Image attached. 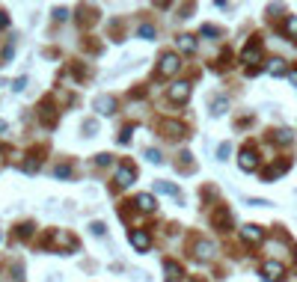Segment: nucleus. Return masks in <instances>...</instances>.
Wrapping results in <instances>:
<instances>
[{
  "label": "nucleus",
  "instance_id": "nucleus-23",
  "mask_svg": "<svg viewBox=\"0 0 297 282\" xmlns=\"http://www.w3.org/2000/svg\"><path fill=\"white\" fill-rule=\"evenodd\" d=\"M146 158H149V161H152V164H161V161H164V158H161V152H158V149H149V152H146Z\"/></svg>",
  "mask_w": 297,
  "mask_h": 282
},
{
  "label": "nucleus",
  "instance_id": "nucleus-3",
  "mask_svg": "<svg viewBox=\"0 0 297 282\" xmlns=\"http://www.w3.org/2000/svg\"><path fill=\"white\" fill-rule=\"evenodd\" d=\"M238 167H241L244 172H253V169L259 167V158H256V149L244 146V149H241V158H238Z\"/></svg>",
  "mask_w": 297,
  "mask_h": 282
},
{
  "label": "nucleus",
  "instance_id": "nucleus-5",
  "mask_svg": "<svg viewBox=\"0 0 297 282\" xmlns=\"http://www.w3.org/2000/svg\"><path fill=\"white\" fill-rule=\"evenodd\" d=\"M134 178H137V169H134V167H128V164L119 167V172H116V184H119V187H128Z\"/></svg>",
  "mask_w": 297,
  "mask_h": 282
},
{
  "label": "nucleus",
  "instance_id": "nucleus-22",
  "mask_svg": "<svg viewBox=\"0 0 297 282\" xmlns=\"http://www.w3.org/2000/svg\"><path fill=\"white\" fill-rule=\"evenodd\" d=\"M277 143H292V131H277Z\"/></svg>",
  "mask_w": 297,
  "mask_h": 282
},
{
  "label": "nucleus",
  "instance_id": "nucleus-13",
  "mask_svg": "<svg viewBox=\"0 0 297 282\" xmlns=\"http://www.w3.org/2000/svg\"><path fill=\"white\" fill-rule=\"evenodd\" d=\"M164 271H167V280H170V282L181 280V268H178L176 262H167V265H164Z\"/></svg>",
  "mask_w": 297,
  "mask_h": 282
},
{
  "label": "nucleus",
  "instance_id": "nucleus-25",
  "mask_svg": "<svg viewBox=\"0 0 297 282\" xmlns=\"http://www.w3.org/2000/svg\"><path fill=\"white\" fill-rule=\"evenodd\" d=\"M223 110H226V101H223V98H217V101H214V110H211V113H214V116H220Z\"/></svg>",
  "mask_w": 297,
  "mask_h": 282
},
{
  "label": "nucleus",
  "instance_id": "nucleus-26",
  "mask_svg": "<svg viewBox=\"0 0 297 282\" xmlns=\"http://www.w3.org/2000/svg\"><path fill=\"white\" fill-rule=\"evenodd\" d=\"M247 205H256V208H265V205H271V202H268V199H250Z\"/></svg>",
  "mask_w": 297,
  "mask_h": 282
},
{
  "label": "nucleus",
  "instance_id": "nucleus-16",
  "mask_svg": "<svg viewBox=\"0 0 297 282\" xmlns=\"http://www.w3.org/2000/svg\"><path fill=\"white\" fill-rule=\"evenodd\" d=\"M286 36H289V39H297V15H289V18H286Z\"/></svg>",
  "mask_w": 297,
  "mask_h": 282
},
{
  "label": "nucleus",
  "instance_id": "nucleus-12",
  "mask_svg": "<svg viewBox=\"0 0 297 282\" xmlns=\"http://www.w3.org/2000/svg\"><path fill=\"white\" fill-rule=\"evenodd\" d=\"M196 256H199V259H211V256H214V244L199 241V244H196Z\"/></svg>",
  "mask_w": 297,
  "mask_h": 282
},
{
  "label": "nucleus",
  "instance_id": "nucleus-1",
  "mask_svg": "<svg viewBox=\"0 0 297 282\" xmlns=\"http://www.w3.org/2000/svg\"><path fill=\"white\" fill-rule=\"evenodd\" d=\"M178 65H181L178 54H164V56H161V65H158V77H170V74H176Z\"/></svg>",
  "mask_w": 297,
  "mask_h": 282
},
{
  "label": "nucleus",
  "instance_id": "nucleus-4",
  "mask_svg": "<svg viewBox=\"0 0 297 282\" xmlns=\"http://www.w3.org/2000/svg\"><path fill=\"white\" fill-rule=\"evenodd\" d=\"M241 59H244L247 65H253V62H259V59H262V45H259V42H253V45H247V48H244V54H241Z\"/></svg>",
  "mask_w": 297,
  "mask_h": 282
},
{
  "label": "nucleus",
  "instance_id": "nucleus-30",
  "mask_svg": "<svg viewBox=\"0 0 297 282\" xmlns=\"http://www.w3.org/2000/svg\"><path fill=\"white\" fill-rule=\"evenodd\" d=\"M289 80H292V83L297 86V71H289Z\"/></svg>",
  "mask_w": 297,
  "mask_h": 282
},
{
  "label": "nucleus",
  "instance_id": "nucleus-8",
  "mask_svg": "<svg viewBox=\"0 0 297 282\" xmlns=\"http://www.w3.org/2000/svg\"><path fill=\"white\" fill-rule=\"evenodd\" d=\"M241 238H244L247 244H259V241L265 238V232H262L259 226H244V229H241Z\"/></svg>",
  "mask_w": 297,
  "mask_h": 282
},
{
  "label": "nucleus",
  "instance_id": "nucleus-31",
  "mask_svg": "<svg viewBox=\"0 0 297 282\" xmlns=\"http://www.w3.org/2000/svg\"><path fill=\"white\" fill-rule=\"evenodd\" d=\"M6 24H9V18H6V15L0 12V27H6Z\"/></svg>",
  "mask_w": 297,
  "mask_h": 282
},
{
  "label": "nucleus",
  "instance_id": "nucleus-28",
  "mask_svg": "<svg viewBox=\"0 0 297 282\" xmlns=\"http://www.w3.org/2000/svg\"><path fill=\"white\" fill-rule=\"evenodd\" d=\"M95 164H98V167H104V164H110V155H98V158H95Z\"/></svg>",
  "mask_w": 297,
  "mask_h": 282
},
{
  "label": "nucleus",
  "instance_id": "nucleus-10",
  "mask_svg": "<svg viewBox=\"0 0 297 282\" xmlns=\"http://www.w3.org/2000/svg\"><path fill=\"white\" fill-rule=\"evenodd\" d=\"M176 42H178V48H181L184 54H193V51H196V39H193V36H187V33H184V36H178Z\"/></svg>",
  "mask_w": 297,
  "mask_h": 282
},
{
  "label": "nucleus",
  "instance_id": "nucleus-18",
  "mask_svg": "<svg viewBox=\"0 0 297 282\" xmlns=\"http://www.w3.org/2000/svg\"><path fill=\"white\" fill-rule=\"evenodd\" d=\"M155 190H158V193H170V196H178V187H176V184H167V181H158V184H155Z\"/></svg>",
  "mask_w": 297,
  "mask_h": 282
},
{
  "label": "nucleus",
  "instance_id": "nucleus-24",
  "mask_svg": "<svg viewBox=\"0 0 297 282\" xmlns=\"http://www.w3.org/2000/svg\"><path fill=\"white\" fill-rule=\"evenodd\" d=\"M68 175H71V167H68V164L57 167V178H68Z\"/></svg>",
  "mask_w": 297,
  "mask_h": 282
},
{
  "label": "nucleus",
  "instance_id": "nucleus-27",
  "mask_svg": "<svg viewBox=\"0 0 297 282\" xmlns=\"http://www.w3.org/2000/svg\"><path fill=\"white\" fill-rule=\"evenodd\" d=\"M128 140H131V128H125V131L119 134V143H128Z\"/></svg>",
  "mask_w": 297,
  "mask_h": 282
},
{
  "label": "nucleus",
  "instance_id": "nucleus-21",
  "mask_svg": "<svg viewBox=\"0 0 297 282\" xmlns=\"http://www.w3.org/2000/svg\"><path fill=\"white\" fill-rule=\"evenodd\" d=\"M140 36H143V39H155V27L143 24V27H140Z\"/></svg>",
  "mask_w": 297,
  "mask_h": 282
},
{
  "label": "nucleus",
  "instance_id": "nucleus-29",
  "mask_svg": "<svg viewBox=\"0 0 297 282\" xmlns=\"http://www.w3.org/2000/svg\"><path fill=\"white\" fill-rule=\"evenodd\" d=\"M92 235H104V226H101V223H92Z\"/></svg>",
  "mask_w": 297,
  "mask_h": 282
},
{
  "label": "nucleus",
  "instance_id": "nucleus-6",
  "mask_svg": "<svg viewBox=\"0 0 297 282\" xmlns=\"http://www.w3.org/2000/svg\"><path fill=\"white\" fill-rule=\"evenodd\" d=\"M92 107H95V110H98V113H104V116H110V113H113V110H116V101H113V98H110V95H98V98H95V104H92Z\"/></svg>",
  "mask_w": 297,
  "mask_h": 282
},
{
  "label": "nucleus",
  "instance_id": "nucleus-9",
  "mask_svg": "<svg viewBox=\"0 0 297 282\" xmlns=\"http://www.w3.org/2000/svg\"><path fill=\"white\" fill-rule=\"evenodd\" d=\"M137 208H140V211H155V208H158V202H155V196L140 193V196H137Z\"/></svg>",
  "mask_w": 297,
  "mask_h": 282
},
{
  "label": "nucleus",
  "instance_id": "nucleus-11",
  "mask_svg": "<svg viewBox=\"0 0 297 282\" xmlns=\"http://www.w3.org/2000/svg\"><path fill=\"white\" fill-rule=\"evenodd\" d=\"M265 277H274V280H283V265L280 262H265Z\"/></svg>",
  "mask_w": 297,
  "mask_h": 282
},
{
  "label": "nucleus",
  "instance_id": "nucleus-17",
  "mask_svg": "<svg viewBox=\"0 0 297 282\" xmlns=\"http://www.w3.org/2000/svg\"><path fill=\"white\" fill-rule=\"evenodd\" d=\"M289 169V164H280V167H271V169H265V181H271V178H277V175H283Z\"/></svg>",
  "mask_w": 297,
  "mask_h": 282
},
{
  "label": "nucleus",
  "instance_id": "nucleus-19",
  "mask_svg": "<svg viewBox=\"0 0 297 282\" xmlns=\"http://www.w3.org/2000/svg\"><path fill=\"white\" fill-rule=\"evenodd\" d=\"M199 33H202V36H211V39H217V36H220V27H214V24H205Z\"/></svg>",
  "mask_w": 297,
  "mask_h": 282
},
{
  "label": "nucleus",
  "instance_id": "nucleus-2",
  "mask_svg": "<svg viewBox=\"0 0 297 282\" xmlns=\"http://www.w3.org/2000/svg\"><path fill=\"white\" fill-rule=\"evenodd\" d=\"M128 241L134 244V250H137V253H149V247H152V238H149V232H143V229L128 232Z\"/></svg>",
  "mask_w": 297,
  "mask_h": 282
},
{
  "label": "nucleus",
  "instance_id": "nucleus-20",
  "mask_svg": "<svg viewBox=\"0 0 297 282\" xmlns=\"http://www.w3.org/2000/svg\"><path fill=\"white\" fill-rule=\"evenodd\" d=\"M229 152H232V146H229V143H223V146L217 149V161H226V158H229Z\"/></svg>",
  "mask_w": 297,
  "mask_h": 282
},
{
  "label": "nucleus",
  "instance_id": "nucleus-7",
  "mask_svg": "<svg viewBox=\"0 0 297 282\" xmlns=\"http://www.w3.org/2000/svg\"><path fill=\"white\" fill-rule=\"evenodd\" d=\"M170 98H173V101H187V98H190V83H184V80L176 83V86L170 89Z\"/></svg>",
  "mask_w": 297,
  "mask_h": 282
},
{
  "label": "nucleus",
  "instance_id": "nucleus-14",
  "mask_svg": "<svg viewBox=\"0 0 297 282\" xmlns=\"http://www.w3.org/2000/svg\"><path fill=\"white\" fill-rule=\"evenodd\" d=\"M214 223H217V226H220V229L226 232V229H229V223H232V217H229V211H223V208H220V211L214 214Z\"/></svg>",
  "mask_w": 297,
  "mask_h": 282
},
{
  "label": "nucleus",
  "instance_id": "nucleus-15",
  "mask_svg": "<svg viewBox=\"0 0 297 282\" xmlns=\"http://www.w3.org/2000/svg\"><path fill=\"white\" fill-rule=\"evenodd\" d=\"M268 71L277 77V74H286V59H271L268 62Z\"/></svg>",
  "mask_w": 297,
  "mask_h": 282
}]
</instances>
